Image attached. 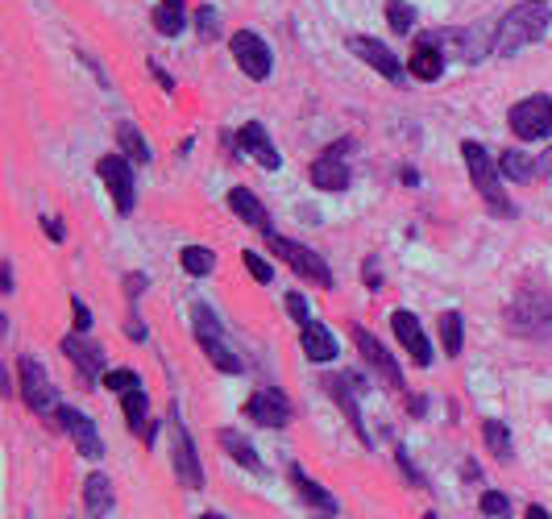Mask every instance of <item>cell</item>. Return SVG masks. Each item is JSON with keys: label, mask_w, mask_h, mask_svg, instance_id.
Listing matches in <instances>:
<instances>
[{"label": "cell", "mask_w": 552, "mask_h": 519, "mask_svg": "<svg viewBox=\"0 0 552 519\" xmlns=\"http://www.w3.org/2000/svg\"><path fill=\"white\" fill-rule=\"evenodd\" d=\"M391 329H395L399 345L411 353V362H416V366H428L432 362V345H428V337H424V329H420L416 316H411V312H395L391 316Z\"/></svg>", "instance_id": "obj_11"}, {"label": "cell", "mask_w": 552, "mask_h": 519, "mask_svg": "<svg viewBox=\"0 0 552 519\" xmlns=\"http://www.w3.org/2000/svg\"><path fill=\"white\" fill-rule=\"evenodd\" d=\"M21 395H25V403L34 407L38 416H50L54 412V387H50V378H46V370H42V362H34V358H21Z\"/></svg>", "instance_id": "obj_9"}, {"label": "cell", "mask_w": 552, "mask_h": 519, "mask_svg": "<svg viewBox=\"0 0 552 519\" xmlns=\"http://www.w3.org/2000/svg\"><path fill=\"white\" fill-rule=\"evenodd\" d=\"M220 449H225V453H229L233 461H241V466H245V470H254V474L262 470V461H258L254 445H250V441H245V436H241V432H229V428H225V432H220Z\"/></svg>", "instance_id": "obj_25"}, {"label": "cell", "mask_w": 552, "mask_h": 519, "mask_svg": "<svg viewBox=\"0 0 552 519\" xmlns=\"http://www.w3.org/2000/svg\"><path fill=\"white\" fill-rule=\"evenodd\" d=\"M407 71L416 75V79H424V84H432V79H440V71H445V54H440V46H436V38H432V34H424V38L416 42V50H411V63H407Z\"/></svg>", "instance_id": "obj_16"}, {"label": "cell", "mask_w": 552, "mask_h": 519, "mask_svg": "<svg viewBox=\"0 0 552 519\" xmlns=\"http://www.w3.org/2000/svg\"><path fill=\"white\" fill-rule=\"evenodd\" d=\"M100 179H104V187L113 191V204H117V212L121 216H129L133 212V204H137V196H133V167L125 158H117V154H108V158H100Z\"/></svg>", "instance_id": "obj_7"}, {"label": "cell", "mask_w": 552, "mask_h": 519, "mask_svg": "<svg viewBox=\"0 0 552 519\" xmlns=\"http://www.w3.org/2000/svg\"><path fill=\"white\" fill-rule=\"evenodd\" d=\"M42 229L50 233V241H63V225L54 221V216H42Z\"/></svg>", "instance_id": "obj_39"}, {"label": "cell", "mask_w": 552, "mask_h": 519, "mask_svg": "<svg viewBox=\"0 0 552 519\" xmlns=\"http://www.w3.org/2000/svg\"><path fill=\"white\" fill-rule=\"evenodd\" d=\"M196 337H200V349L212 358L216 370H225V374H241V358L225 345V337H220V324L212 316V308H196Z\"/></svg>", "instance_id": "obj_4"}, {"label": "cell", "mask_w": 552, "mask_h": 519, "mask_svg": "<svg viewBox=\"0 0 552 519\" xmlns=\"http://www.w3.org/2000/svg\"><path fill=\"white\" fill-rule=\"evenodd\" d=\"M125 329H129V337H133V341H142V337H146V329H142V324H137V320H129Z\"/></svg>", "instance_id": "obj_41"}, {"label": "cell", "mask_w": 552, "mask_h": 519, "mask_svg": "<svg viewBox=\"0 0 552 519\" xmlns=\"http://www.w3.org/2000/svg\"><path fill=\"white\" fill-rule=\"evenodd\" d=\"M291 482H295V490H299V495H303V499H308L312 507H320V511H337V499H333V495H328V490H324V486H316V482H312L308 474H303L299 466L291 470Z\"/></svg>", "instance_id": "obj_26"}, {"label": "cell", "mask_w": 552, "mask_h": 519, "mask_svg": "<svg viewBox=\"0 0 552 519\" xmlns=\"http://www.w3.org/2000/svg\"><path fill=\"white\" fill-rule=\"evenodd\" d=\"M353 341H357V349H362V358L391 382V387H403V374H399V362L391 358V353H386L382 345H378V337H370L366 329H353Z\"/></svg>", "instance_id": "obj_15"}, {"label": "cell", "mask_w": 552, "mask_h": 519, "mask_svg": "<svg viewBox=\"0 0 552 519\" xmlns=\"http://www.w3.org/2000/svg\"><path fill=\"white\" fill-rule=\"evenodd\" d=\"M511 129L519 133V138H548L552 133V96H528V100H519L511 108Z\"/></svg>", "instance_id": "obj_6"}, {"label": "cell", "mask_w": 552, "mask_h": 519, "mask_svg": "<svg viewBox=\"0 0 552 519\" xmlns=\"http://www.w3.org/2000/svg\"><path fill=\"white\" fill-rule=\"evenodd\" d=\"M528 519H552V515H548L544 507H536V503H532V507H528Z\"/></svg>", "instance_id": "obj_43"}, {"label": "cell", "mask_w": 552, "mask_h": 519, "mask_svg": "<svg viewBox=\"0 0 552 519\" xmlns=\"http://www.w3.org/2000/svg\"><path fill=\"white\" fill-rule=\"evenodd\" d=\"M63 353L75 362V370L84 374V378H96L100 366H104V353H100L96 345H88L84 337H63Z\"/></svg>", "instance_id": "obj_20"}, {"label": "cell", "mask_w": 552, "mask_h": 519, "mask_svg": "<svg viewBox=\"0 0 552 519\" xmlns=\"http://www.w3.org/2000/svg\"><path fill=\"white\" fill-rule=\"evenodd\" d=\"M117 142H121V150H125L133 162H150V146H146V138H142V133H137L129 121L117 125Z\"/></svg>", "instance_id": "obj_29"}, {"label": "cell", "mask_w": 552, "mask_h": 519, "mask_svg": "<svg viewBox=\"0 0 552 519\" xmlns=\"http://www.w3.org/2000/svg\"><path fill=\"white\" fill-rule=\"evenodd\" d=\"M179 262H183V270H187V275H196V279L212 275V266H216L212 250H204V245H187V250L179 254Z\"/></svg>", "instance_id": "obj_27"}, {"label": "cell", "mask_w": 552, "mask_h": 519, "mask_svg": "<svg viewBox=\"0 0 552 519\" xmlns=\"http://www.w3.org/2000/svg\"><path fill=\"white\" fill-rule=\"evenodd\" d=\"M287 312H291L299 324H308V299H303L299 291H291V295H287Z\"/></svg>", "instance_id": "obj_38"}, {"label": "cell", "mask_w": 552, "mask_h": 519, "mask_svg": "<svg viewBox=\"0 0 552 519\" xmlns=\"http://www.w3.org/2000/svg\"><path fill=\"white\" fill-rule=\"evenodd\" d=\"M548 21H552V13H548L544 0H523V5H515V9L499 21V34H494V50H499V54H515L519 46H528V42L544 38Z\"/></svg>", "instance_id": "obj_1"}, {"label": "cell", "mask_w": 552, "mask_h": 519, "mask_svg": "<svg viewBox=\"0 0 552 519\" xmlns=\"http://www.w3.org/2000/svg\"><path fill=\"white\" fill-rule=\"evenodd\" d=\"M104 387L129 395V391H137V374H133V370H108V374H104Z\"/></svg>", "instance_id": "obj_34"}, {"label": "cell", "mask_w": 552, "mask_h": 519, "mask_svg": "<svg viewBox=\"0 0 552 519\" xmlns=\"http://www.w3.org/2000/svg\"><path fill=\"white\" fill-rule=\"evenodd\" d=\"M121 403H125V420H129V428H142V436H146V428H150V424H146V407H150L146 391L137 387V391H129Z\"/></svg>", "instance_id": "obj_30"}, {"label": "cell", "mask_w": 552, "mask_h": 519, "mask_svg": "<svg viewBox=\"0 0 552 519\" xmlns=\"http://www.w3.org/2000/svg\"><path fill=\"white\" fill-rule=\"evenodd\" d=\"M353 50H357V59H366L378 75H386V79H399L403 75L399 54L386 46V42H378V38H353Z\"/></svg>", "instance_id": "obj_14"}, {"label": "cell", "mask_w": 552, "mask_h": 519, "mask_svg": "<svg viewBox=\"0 0 552 519\" xmlns=\"http://www.w3.org/2000/svg\"><path fill=\"white\" fill-rule=\"evenodd\" d=\"M386 21H391L395 34H407L411 25H416V9H411L407 0H391V5H386Z\"/></svg>", "instance_id": "obj_33"}, {"label": "cell", "mask_w": 552, "mask_h": 519, "mask_svg": "<svg viewBox=\"0 0 552 519\" xmlns=\"http://www.w3.org/2000/svg\"><path fill=\"white\" fill-rule=\"evenodd\" d=\"M84 503H88V515L92 519L108 515V511H113V482H108L104 474H92L84 482Z\"/></svg>", "instance_id": "obj_22"}, {"label": "cell", "mask_w": 552, "mask_h": 519, "mask_svg": "<svg viewBox=\"0 0 552 519\" xmlns=\"http://www.w3.org/2000/svg\"><path fill=\"white\" fill-rule=\"evenodd\" d=\"M440 341H445V353H449V358H457V353H461V316H457V312H445V316H440Z\"/></svg>", "instance_id": "obj_32"}, {"label": "cell", "mask_w": 552, "mask_h": 519, "mask_svg": "<svg viewBox=\"0 0 552 519\" xmlns=\"http://www.w3.org/2000/svg\"><path fill=\"white\" fill-rule=\"evenodd\" d=\"M59 424L67 428V436H71L75 449L84 453V457H100V453H104L100 432H96V424H92L84 412H75V407H59Z\"/></svg>", "instance_id": "obj_12"}, {"label": "cell", "mask_w": 552, "mask_h": 519, "mask_svg": "<svg viewBox=\"0 0 552 519\" xmlns=\"http://www.w3.org/2000/svg\"><path fill=\"white\" fill-rule=\"evenodd\" d=\"M548 324H552V299L544 291H536V287L519 291L515 304H511V329L532 337V333H544Z\"/></svg>", "instance_id": "obj_5"}, {"label": "cell", "mask_w": 552, "mask_h": 519, "mask_svg": "<svg viewBox=\"0 0 552 519\" xmlns=\"http://www.w3.org/2000/svg\"><path fill=\"white\" fill-rule=\"evenodd\" d=\"M71 312H75V333H88L92 329V312L84 299H71Z\"/></svg>", "instance_id": "obj_36"}, {"label": "cell", "mask_w": 552, "mask_h": 519, "mask_svg": "<svg viewBox=\"0 0 552 519\" xmlns=\"http://www.w3.org/2000/svg\"><path fill=\"white\" fill-rule=\"evenodd\" d=\"M175 470H179V482L187 490H196L204 486V470H200V457H196V445H191V436L187 428L175 420Z\"/></svg>", "instance_id": "obj_13"}, {"label": "cell", "mask_w": 552, "mask_h": 519, "mask_svg": "<svg viewBox=\"0 0 552 519\" xmlns=\"http://www.w3.org/2000/svg\"><path fill=\"white\" fill-rule=\"evenodd\" d=\"M237 146H241V150H250V154H254V158L262 162V167H266V171H279V162H283V158H279V150H274V146H270V138H266V129H262L258 121H250V125H245V129L237 133Z\"/></svg>", "instance_id": "obj_17"}, {"label": "cell", "mask_w": 552, "mask_h": 519, "mask_svg": "<svg viewBox=\"0 0 552 519\" xmlns=\"http://www.w3.org/2000/svg\"><path fill=\"white\" fill-rule=\"evenodd\" d=\"M424 519H436V515H424Z\"/></svg>", "instance_id": "obj_45"}, {"label": "cell", "mask_w": 552, "mask_h": 519, "mask_svg": "<svg viewBox=\"0 0 552 519\" xmlns=\"http://www.w3.org/2000/svg\"><path fill=\"white\" fill-rule=\"evenodd\" d=\"M299 341H303V353H308L312 362H333L337 358V337L324 329V324H316V320H308L299 329Z\"/></svg>", "instance_id": "obj_19"}, {"label": "cell", "mask_w": 552, "mask_h": 519, "mask_svg": "<svg viewBox=\"0 0 552 519\" xmlns=\"http://www.w3.org/2000/svg\"><path fill=\"white\" fill-rule=\"evenodd\" d=\"M324 387H328V395H333V399L341 403V412L349 416L353 432L362 436V441H370V436H366V420H362V412H357V399H353V391L345 387V378H324Z\"/></svg>", "instance_id": "obj_23"}, {"label": "cell", "mask_w": 552, "mask_h": 519, "mask_svg": "<svg viewBox=\"0 0 552 519\" xmlns=\"http://www.w3.org/2000/svg\"><path fill=\"white\" fill-rule=\"evenodd\" d=\"M536 171H540V175H548V171H552V150H548V154L536 162Z\"/></svg>", "instance_id": "obj_42"}, {"label": "cell", "mask_w": 552, "mask_h": 519, "mask_svg": "<svg viewBox=\"0 0 552 519\" xmlns=\"http://www.w3.org/2000/svg\"><path fill=\"white\" fill-rule=\"evenodd\" d=\"M482 511L486 515H507V499L499 495V490H486V495H482Z\"/></svg>", "instance_id": "obj_37"}, {"label": "cell", "mask_w": 552, "mask_h": 519, "mask_svg": "<svg viewBox=\"0 0 552 519\" xmlns=\"http://www.w3.org/2000/svg\"><path fill=\"white\" fill-rule=\"evenodd\" d=\"M482 436H486V445H490L494 457H511V432L499 420H486L482 424Z\"/></svg>", "instance_id": "obj_31"}, {"label": "cell", "mask_w": 552, "mask_h": 519, "mask_svg": "<svg viewBox=\"0 0 552 519\" xmlns=\"http://www.w3.org/2000/svg\"><path fill=\"white\" fill-rule=\"evenodd\" d=\"M233 59H237V67L250 75V79H266V75H270V50H266V42H262L258 34H250V30H237V34H233Z\"/></svg>", "instance_id": "obj_10"}, {"label": "cell", "mask_w": 552, "mask_h": 519, "mask_svg": "<svg viewBox=\"0 0 552 519\" xmlns=\"http://www.w3.org/2000/svg\"><path fill=\"white\" fill-rule=\"evenodd\" d=\"M245 416H250L254 424H262V428H287V420H291V403H287L283 391L266 387V391H254L250 399H245Z\"/></svg>", "instance_id": "obj_8"}, {"label": "cell", "mask_w": 552, "mask_h": 519, "mask_svg": "<svg viewBox=\"0 0 552 519\" xmlns=\"http://www.w3.org/2000/svg\"><path fill=\"white\" fill-rule=\"evenodd\" d=\"M266 245L274 254H279L295 275H303V279H312L316 287H333V270H328V262L320 258V254H312L308 245H295V241H287V237H279L274 229H266Z\"/></svg>", "instance_id": "obj_3"}, {"label": "cell", "mask_w": 552, "mask_h": 519, "mask_svg": "<svg viewBox=\"0 0 552 519\" xmlns=\"http://www.w3.org/2000/svg\"><path fill=\"white\" fill-rule=\"evenodd\" d=\"M499 167H503V175L507 179H515V183H523V179H532L536 175V162L523 154V150H507L503 158H499Z\"/></svg>", "instance_id": "obj_28"}, {"label": "cell", "mask_w": 552, "mask_h": 519, "mask_svg": "<svg viewBox=\"0 0 552 519\" xmlns=\"http://www.w3.org/2000/svg\"><path fill=\"white\" fill-rule=\"evenodd\" d=\"M461 154H465L469 179H474V187L482 191V200L490 204V212H499V216H515V204L507 200V191H503V183H499V171H494L490 154H486L478 142H465V146H461Z\"/></svg>", "instance_id": "obj_2"}, {"label": "cell", "mask_w": 552, "mask_h": 519, "mask_svg": "<svg viewBox=\"0 0 552 519\" xmlns=\"http://www.w3.org/2000/svg\"><path fill=\"white\" fill-rule=\"evenodd\" d=\"M229 208L241 216L245 225H254V229H262V233L270 229V221H266V208L258 204V196H254L250 187H233V191H229Z\"/></svg>", "instance_id": "obj_21"}, {"label": "cell", "mask_w": 552, "mask_h": 519, "mask_svg": "<svg viewBox=\"0 0 552 519\" xmlns=\"http://www.w3.org/2000/svg\"><path fill=\"white\" fill-rule=\"evenodd\" d=\"M200 30H204V38H212V34H216V13H212V9H204V13H200Z\"/></svg>", "instance_id": "obj_40"}, {"label": "cell", "mask_w": 552, "mask_h": 519, "mask_svg": "<svg viewBox=\"0 0 552 519\" xmlns=\"http://www.w3.org/2000/svg\"><path fill=\"white\" fill-rule=\"evenodd\" d=\"M312 183H316L320 191H345V187H349V167H345V158L333 154V150H328L324 158H316V162H312Z\"/></svg>", "instance_id": "obj_18"}, {"label": "cell", "mask_w": 552, "mask_h": 519, "mask_svg": "<svg viewBox=\"0 0 552 519\" xmlns=\"http://www.w3.org/2000/svg\"><path fill=\"white\" fill-rule=\"evenodd\" d=\"M200 519H220V515H200Z\"/></svg>", "instance_id": "obj_44"}, {"label": "cell", "mask_w": 552, "mask_h": 519, "mask_svg": "<svg viewBox=\"0 0 552 519\" xmlns=\"http://www.w3.org/2000/svg\"><path fill=\"white\" fill-rule=\"evenodd\" d=\"M183 25H187L183 0H158V5H154V30L175 38V34H183Z\"/></svg>", "instance_id": "obj_24"}, {"label": "cell", "mask_w": 552, "mask_h": 519, "mask_svg": "<svg viewBox=\"0 0 552 519\" xmlns=\"http://www.w3.org/2000/svg\"><path fill=\"white\" fill-rule=\"evenodd\" d=\"M245 270H250V275L258 279V283H270L274 279V270H270V262H262L254 250H245Z\"/></svg>", "instance_id": "obj_35"}]
</instances>
